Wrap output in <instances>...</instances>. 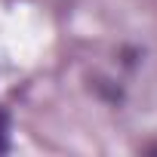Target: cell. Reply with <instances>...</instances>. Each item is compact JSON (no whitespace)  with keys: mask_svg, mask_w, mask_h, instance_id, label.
I'll use <instances>...</instances> for the list:
<instances>
[{"mask_svg":"<svg viewBox=\"0 0 157 157\" xmlns=\"http://www.w3.org/2000/svg\"><path fill=\"white\" fill-rule=\"evenodd\" d=\"M10 148V117L6 111H0V154Z\"/></svg>","mask_w":157,"mask_h":157,"instance_id":"cell-1","label":"cell"},{"mask_svg":"<svg viewBox=\"0 0 157 157\" xmlns=\"http://www.w3.org/2000/svg\"><path fill=\"white\" fill-rule=\"evenodd\" d=\"M148 151H151V154H157V145H151V148H148Z\"/></svg>","mask_w":157,"mask_h":157,"instance_id":"cell-2","label":"cell"}]
</instances>
